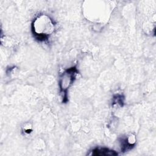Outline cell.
<instances>
[{"mask_svg":"<svg viewBox=\"0 0 156 156\" xmlns=\"http://www.w3.org/2000/svg\"><path fill=\"white\" fill-rule=\"evenodd\" d=\"M32 28L34 34L38 40H44L54 32L55 25L49 16L42 14L35 18Z\"/></svg>","mask_w":156,"mask_h":156,"instance_id":"6da1fadb","label":"cell"},{"mask_svg":"<svg viewBox=\"0 0 156 156\" xmlns=\"http://www.w3.org/2000/svg\"><path fill=\"white\" fill-rule=\"evenodd\" d=\"M135 143V136H129L122 141V148L124 151H126L128 149H130Z\"/></svg>","mask_w":156,"mask_h":156,"instance_id":"277c9868","label":"cell"},{"mask_svg":"<svg viewBox=\"0 0 156 156\" xmlns=\"http://www.w3.org/2000/svg\"><path fill=\"white\" fill-rule=\"evenodd\" d=\"M75 74L76 69L74 68L67 70L62 74L60 81V86L63 91H66L69 85L72 83L75 77Z\"/></svg>","mask_w":156,"mask_h":156,"instance_id":"7a4b0ae2","label":"cell"},{"mask_svg":"<svg viewBox=\"0 0 156 156\" xmlns=\"http://www.w3.org/2000/svg\"><path fill=\"white\" fill-rule=\"evenodd\" d=\"M92 155H116L118 153L114 151L110 150L105 147H98L92 151Z\"/></svg>","mask_w":156,"mask_h":156,"instance_id":"3957f363","label":"cell"}]
</instances>
